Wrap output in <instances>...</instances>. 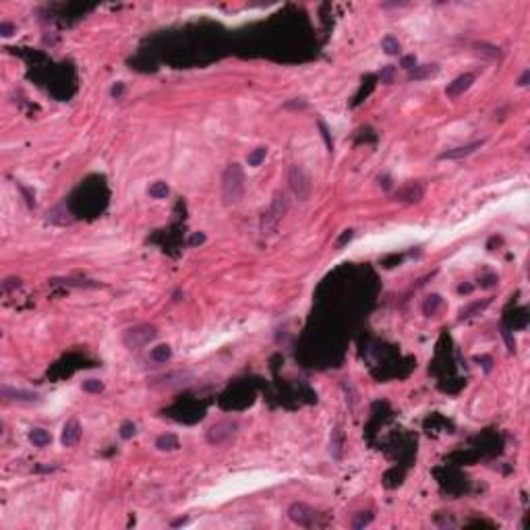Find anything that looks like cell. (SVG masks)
Masks as SVG:
<instances>
[{"instance_id": "19", "label": "cell", "mask_w": 530, "mask_h": 530, "mask_svg": "<svg viewBox=\"0 0 530 530\" xmlns=\"http://www.w3.org/2000/svg\"><path fill=\"white\" fill-rule=\"evenodd\" d=\"M265 153H267L265 147H257V149H253L247 155V164L249 166H259V164L265 160Z\"/></svg>"}, {"instance_id": "5", "label": "cell", "mask_w": 530, "mask_h": 530, "mask_svg": "<svg viewBox=\"0 0 530 530\" xmlns=\"http://www.w3.org/2000/svg\"><path fill=\"white\" fill-rule=\"evenodd\" d=\"M288 516L294 524L298 526H313L315 524V509H311L305 503H292L290 509H288Z\"/></svg>"}, {"instance_id": "21", "label": "cell", "mask_w": 530, "mask_h": 530, "mask_svg": "<svg viewBox=\"0 0 530 530\" xmlns=\"http://www.w3.org/2000/svg\"><path fill=\"white\" fill-rule=\"evenodd\" d=\"M135 423H131V421H127V423H123V427H120V437L123 439H131L133 435H135Z\"/></svg>"}, {"instance_id": "8", "label": "cell", "mask_w": 530, "mask_h": 530, "mask_svg": "<svg viewBox=\"0 0 530 530\" xmlns=\"http://www.w3.org/2000/svg\"><path fill=\"white\" fill-rule=\"evenodd\" d=\"M79 439H81V424L77 423L75 419H71V421L64 424V429H63V443H64L66 447H71Z\"/></svg>"}, {"instance_id": "24", "label": "cell", "mask_w": 530, "mask_h": 530, "mask_svg": "<svg viewBox=\"0 0 530 530\" xmlns=\"http://www.w3.org/2000/svg\"><path fill=\"white\" fill-rule=\"evenodd\" d=\"M400 64H402V66L406 68V71H412V68L416 66V56H404V58H402V63H400Z\"/></svg>"}, {"instance_id": "9", "label": "cell", "mask_w": 530, "mask_h": 530, "mask_svg": "<svg viewBox=\"0 0 530 530\" xmlns=\"http://www.w3.org/2000/svg\"><path fill=\"white\" fill-rule=\"evenodd\" d=\"M483 143H485V141H474V143H470V145L456 147V149H451V151L441 153V160H460V158H464V155H470L472 151H476Z\"/></svg>"}, {"instance_id": "6", "label": "cell", "mask_w": 530, "mask_h": 530, "mask_svg": "<svg viewBox=\"0 0 530 530\" xmlns=\"http://www.w3.org/2000/svg\"><path fill=\"white\" fill-rule=\"evenodd\" d=\"M236 433V423H230V421H224V423H218L207 431V441L210 443H224L228 437H232Z\"/></svg>"}, {"instance_id": "13", "label": "cell", "mask_w": 530, "mask_h": 530, "mask_svg": "<svg viewBox=\"0 0 530 530\" xmlns=\"http://www.w3.org/2000/svg\"><path fill=\"white\" fill-rule=\"evenodd\" d=\"M29 441H31L36 447H46L48 443L52 441V437H50V433L44 431V429H33V431L29 433Z\"/></svg>"}, {"instance_id": "18", "label": "cell", "mask_w": 530, "mask_h": 530, "mask_svg": "<svg viewBox=\"0 0 530 530\" xmlns=\"http://www.w3.org/2000/svg\"><path fill=\"white\" fill-rule=\"evenodd\" d=\"M381 48L385 50V54H400V42H398V38H394V36H385L383 40H381Z\"/></svg>"}, {"instance_id": "22", "label": "cell", "mask_w": 530, "mask_h": 530, "mask_svg": "<svg viewBox=\"0 0 530 530\" xmlns=\"http://www.w3.org/2000/svg\"><path fill=\"white\" fill-rule=\"evenodd\" d=\"M371 520H373V514H360L359 518H354L352 528H362V526H367V524H371Z\"/></svg>"}, {"instance_id": "15", "label": "cell", "mask_w": 530, "mask_h": 530, "mask_svg": "<svg viewBox=\"0 0 530 530\" xmlns=\"http://www.w3.org/2000/svg\"><path fill=\"white\" fill-rule=\"evenodd\" d=\"M149 356L155 360V362H166L170 356H172V350H170V346L166 344H162V346H155V348H151Z\"/></svg>"}, {"instance_id": "25", "label": "cell", "mask_w": 530, "mask_h": 530, "mask_svg": "<svg viewBox=\"0 0 530 530\" xmlns=\"http://www.w3.org/2000/svg\"><path fill=\"white\" fill-rule=\"evenodd\" d=\"M123 91H125V85L123 83H116L114 87H112L110 93H112V98H114V100H120V98H123Z\"/></svg>"}, {"instance_id": "30", "label": "cell", "mask_w": 530, "mask_h": 530, "mask_svg": "<svg viewBox=\"0 0 530 530\" xmlns=\"http://www.w3.org/2000/svg\"><path fill=\"white\" fill-rule=\"evenodd\" d=\"M203 240H205L203 234H195V236L191 238V245H197V242H203Z\"/></svg>"}, {"instance_id": "12", "label": "cell", "mask_w": 530, "mask_h": 530, "mask_svg": "<svg viewBox=\"0 0 530 530\" xmlns=\"http://www.w3.org/2000/svg\"><path fill=\"white\" fill-rule=\"evenodd\" d=\"M329 451L336 460L342 458V429H334L332 431V439H329Z\"/></svg>"}, {"instance_id": "4", "label": "cell", "mask_w": 530, "mask_h": 530, "mask_svg": "<svg viewBox=\"0 0 530 530\" xmlns=\"http://www.w3.org/2000/svg\"><path fill=\"white\" fill-rule=\"evenodd\" d=\"M288 182H290V189H292V193L294 197H298L300 201H307V199L311 197V176L307 174V170L298 166V164H292L290 170H288Z\"/></svg>"}, {"instance_id": "17", "label": "cell", "mask_w": 530, "mask_h": 530, "mask_svg": "<svg viewBox=\"0 0 530 530\" xmlns=\"http://www.w3.org/2000/svg\"><path fill=\"white\" fill-rule=\"evenodd\" d=\"M147 193H149V197H153V199H164V197L170 193V189H168L166 182L158 180V182H153V185L149 187V191H147Z\"/></svg>"}, {"instance_id": "1", "label": "cell", "mask_w": 530, "mask_h": 530, "mask_svg": "<svg viewBox=\"0 0 530 530\" xmlns=\"http://www.w3.org/2000/svg\"><path fill=\"white\" fill-rule=\"evenodd\" d=\"M245 195V172L238 164H230L222 174V197L226 205H236Z\"/></svg>"}, {"instance_id": "28", "label": "cell", "mask_w": 530, "mask_h": 530, "mask_svg": "<svg viewBox=\"0 0 530 530\" xmlns=\"http://www.w3.org/2000/svg\"><path fill=\"white\" fill-rule=\"evenodd\" d=\"M350 238H352V230H346V232L342 234V238L338 240V247H342L344 242H346V240H350Z\"/></svg>"}, {"instance_id": "26", "label": "cell", "mask_w": 530, "mask_h": 530, "mask_svg": "<svg viewBox=\"0 0 530 530\" xmlns=\"http://www.w3.org/2000/svg\"><path fill=\"white\" fill-rule=\"evenodd\" d=\"M13 31H15V25H11V23H0V33H2L4 38H8Z\"/></svg>"}, {"instance_id": "16", "label": "cell", "mask_w": 530, "mask_h": 530, "mask_svg": "<svg viewBox=\"0 0 530 530\" xmlns=\"http://www.w3.org/2000/svg\"><path fill=\"white\" fill-rule=\"evenodd\" d=\"M441 307V297L439 294H431V297L424 300V305H423V311H424V315H429L433 317L437 313V309Z\"/></svg>"}, {"instance_id": "20", "label": "cell", "mask_w": 530, "mask_h": 530, "mask_svg": "<svg viewBox=\"0 0 530 530\" xmlns=\"http://www.w3.org/2000/svg\"><path fill=\"white\" fill-rule=\"evenodd\" d=\"M83 389L89 394H100L104 389V383L100 379H87V381H83Z\"/></svg>"}, {"instance_id": "29", "label": "cell", "mask_w": 530, "mask_h": 530, "mask_svg": "<svg viewBox=\"0 0 530 530\" xmlns=\"http://www.w3.org/2000/svg\"><path fill=\"white\" fill-rule=\"evenodd\" d=\"M286 108H307V102H294V104H286Z\"/></svg>"}, {"instance_id": "2", "label": "cell", "mask_w": 530, "mask_h": 530, "mask_svg": "<svg viewBox=\"0 0 530 530\" xmlns=\"http://www.w3.org/2000/svg\"><path fill=\"white\" fill-rule=\"evenodd\" d=\"M288 205H290L288 195H286L284 191H277V193L274 195V201H272V205H269V210L263 213V218H261V234L263 236L272 234L277 228V224L282 222L286 212H288Z\"/></svg>"}, {"instance_id": "23", "label": "cell", "mask_w": 530, "mask_h": 530, "mask_svg": "<svg viewBox=\"0 0 530 530\" xmlns=\"http://www.w3.org/2000/svg\"><path fill=\"white\" fill-rule=\"evenodd\" d=\"M394 73H396L394 66H385L383 71H381V81H383V83H392L394 81Z\"/></svg>"}, {"instance_id": "3", "label": "cell", "mask_w": 530, "mask_h": 530, "mask_svg": "<svg viewBox=\"0 0 530 530\" xmlns=\"http://www.w3.org/2000/svg\"><path fill=\"white\" fill-rule=\"evenodd\" d=\"M155 336H158V329H155L153 325H149V323H141V325L128 327L127 332H125V336H123V342H125L127 348L139 350V348H143V346L149 344Z\"/></svg>"}, {"instance_id": "31", "label": "cell", "mask_w": 530, "mask_h": 530, "mask_svg": "<svg viewBox=\"0 0 530 530\" xmlns=\"http://www.w3.org/2000/svg\"><path fill=\"white\" fill-rule=\"evenodd\" d=\"M528 77H530V73L526 71V73H524L522 77H520V81H518V85H522V87H524V85H526V81H528Z\"/></svg>"}, {"instance_id": "27", "label": "cell", "mask_w": 530, "mask_h": 530, "mask_svg": "<svg viewBox=\"0 0 530 530\" xmlns=\"http://www.w3.org/2000/svg\"><path fill=\"white\" fill-rule=\"evenodd\" d=\"M17 286H19V280H17V277H8V280L2 284V288L4 290H11V288H17Z\"/></svg>"}, {"instance_id": "7", "label": "cell", "mask_w": 530, "mask_h": 530, "mask_svg": "<svg viewBox=\"0 0 530 530\" xmlns=\"http://www.w3.org/2000/svg\"><path fill=\"white\" fill-rule=\"evenodd\" d=\"M472 83H474V75H470V73L460 75L456 81H451L445 87V95L447 98H458V95H462L466 89H470Z\"/></svg>"}, {"instance_id": "11", "label": "cell", "mask_w": 530, "mask_h": 530, "mask_svg": "<svg viewBox=\"0 0 530 530\" xmlns=\"http://www.w3.org/2000/svg\"><path fill=\"white\" fill-rule=\"evenodd\" d=\"M155 447L162 449V451H172V449H178L180 443L172 433H166V435H160L158 439H155Z\"/></svg>"}, {"instance_id": "10", "label": "cell", "mask_w": 530, "mask_h": 530, "mask_svg": "<svg viewBox=\"0 0 530 530\" xmlns=\"http://www.w3.org/2000/svg\"><path fill=\"white\" fill-rule=\"evenodd\" d=\"M2 396L4 400H15V402H38V394L33 392H23V389H8L2 387Z\"/></svg>"}, {"instance_id": "14", "label": "cell", "mask_w": 530, "mask_h": 530, "mask_svg": "<svg viewBox=\"0 0 530 530\" xmlns=\"http://www.w3.org/2000/svg\"><path fill=\"white\" fill-rule=\"evenodd\" d=\"M437 71V66L435 64H424V66H414L412 71H410V79H414V81H421V79H424V77H429V75H433Z\"/></svg>"}]
</instances>
